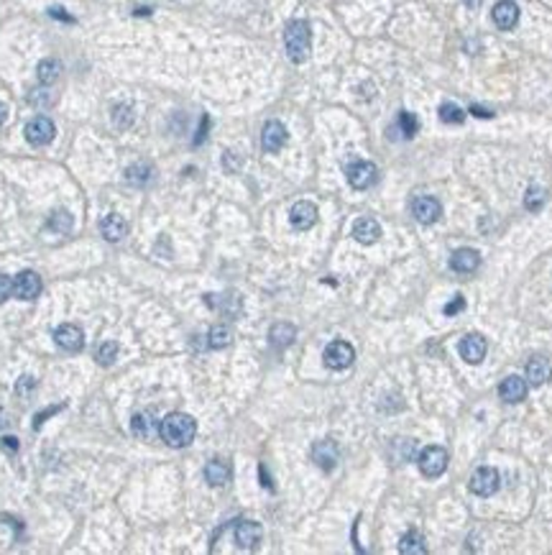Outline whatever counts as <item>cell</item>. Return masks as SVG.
Instances as JSON below:
<instances>
[{"label":"cell","instance_id":"obj_15","mask_svg":"<svg viewBox=\"0 0 552 555\" xmlns=\"http://www.w3.org/2000/svg\"><path fill=\"white\" fill-rule=\"evenodd\" d=\"M261 535L263 532H261V525H258V522H251V520L235 522V542H238V548H243V550L258 548Z\"/></svg>","mask_w":552,"mask_h":555},{"label":"cell","instance_id":"obj_41","mask_svg":"<svg viewBox=\"0 0 552 555\" xmlns=\"http://www.w3.org/2000/svg\"><path fill=\"white\" fill-rule=\"evenodd\" d=\"M0 445H3L8 453H15V450H18V440H15V438H3V440H0Z\"/></svg>","mask_w":552,"mask_h":555},{"label":"cell","instance_id":"obj_44","mask_svg":"<svg viewBox=\"0 0 552 555\" xmlns=\"http://www.w3.org/2000/svg\"><path fill=\"white\" fill-rule=\"evenodd\" d=\"M258 473H261V484L269 486V489H271V481H269V476H266V468H263V466L258 468Z\"/></svg>","mask_w":552,"mask_h":555},{"label":"cell","instance_id":"obj_9","mask_svg":"<svg viewBox=\"0 0 552 555\" xmlns=\"http://www.w3.org/2000/svg\"><path fill=\"white\" fill-rule=\"evenodd\" d=\"M346 177H348V182H350V187H355V190H368V187L379 179V169L371 162H353L346 169Z\"/></svg>","mask_w":552,"mask_h":555},{"label":"cell","instance_id":"obj_11","mask_svg":"<svg viewBox=\"0 0 552 555\" xmlns=\"http://www.w3.org/2000/svg\"><path fill=\"white\" fill-rule=\"evenodd\" d=\"M486 351H489V343H486V338L478 336V333L466 336L458 345L460 359L468 361V364H481V361L486 359Z\"/></svg>","mask_w":552,"mask_h":555},{"label":"cell","instance_id":"obj_37","mask_svg":"<svg viewBox=\"0 0 552 555\" xmlns=\"http://www.w3.org/2000/svg\"><path fill=\"white\" fill-rule=\"evenodd\" d=\"M59 409H64V404H54V407H49V409H44V412H39V415L34 417V428H41L44 422H46V417L57 415Z\"/></svg>","mask_w":552,"mask_h":555},{"label":"cell","instance_id":"obj_5","mask_svg":"<svg viewBox=\"0 0 552 555\" xmlns=\"http://www.w3.org/2000/svg\"><path fill=\"white\" fill-rule=\"evenodd\" d=\"M322 359H325L327 369H333V371H343V369H348V366L355 361V351H353V345L346 343V340H333V343L325 348Z\"/></svg>","mask_w":552,"mask_h":555},{"label":"cell","instance_id":"obj_25","mask_svg":"<svg viewBox=\"0 0 552 555\" xmlns=\"http://www.w3.org/2000/svg\"><path fill=\"white\" fill-rule=\"evenodd\" d=\"M126 179H128V184H133V187H146V184H151V179H154V167L146 162L131 164V167L126 169Z\"/></svg>","mask_w":552,"mask_h":555},{"label":"cell","instance_id":"obj_21","mask_svg":"<svg viewBox=\"0 0 552 555\" xmlns=\"http://www.w3.org/2000/svg\"><path fill=\"white\" fill-rule=\"evenodd\" d=\"M100 231H103L105 241H110V243H118V241L126 238L128 223H126V218H123V215H118V212H110V215H105V218H103V223H100Z\"/></svg>","mask_w":552,"mask_h":555},{"label":"cell","instance_id":"obj_23","mask_svg":"<svg viewBox=\"0 0 552 555\" xmlns=\"http://www.w3.org/2000/svg\"><path fill=\"white\" fill-rule=\"evenodd\" d=\"M552 379V366L547 359L542 356H534V359L527 364V381H530L532 387H542L547 381Z\"/></svg>","mask_w":552,"mask_h":555},{"label":"cell","instance_id":"obj_18","mask_svg":"<svg viewBox=\"0 0 552 555\" xmlns=\"http://www.w3.org/2000/svg\"><path fill=\"white\" fill-rule=\"evenodd\" d=\"M478 267H481V253L473 251V248H458L450 256V269L458 274H473Z\"/></svg>","mask_w":552,"mask_h":555},{"label":"cell","instance_id":"obj_2","mask_svg":"<svg viewBox=\"0 0 552 555\" xmlns=\"http://www.w3.org/2000/svg\"><path fill=\"white\" fill-rule=\"evenodd\" d=\"M284 46H287V54L294 64L307 62L312 46V31L307 21H291L284 28Z\"/></svg>","mask_w":552,"mask_h":555},{"label":"cell","instance_id":"obj_16","mask_svg":"<svg viewBox=\"0 0 552 555\" xmlns=\"http://www.w3.org/2000/svg\"><path fill=\"white\" fill-rule=\"evenodd\" d=\"M317 205L315 203H307V200H302V203H297L294 208L289 210V223L297 228V231H310L312 225L317 223Z\"/></svg>","mask_w":552,"mask_h":555},{"label":"cell","instance_id":"obj_6","mask_svg":"<svg viewBox=\"0 0 552 555\" xmlns=\"http://www.w3.org/2000/svg\"><path fill=\"white\" fill-rule=\"evenodd\" d=\"M412 215L422 225H432L438 223L440 215H442V205H440V200H435L430 195H419L412 200Z\"/></svg>","mask_w":552,"mask_h":555},{"label":"cell","instance_id":"obj_7","mask_svg":"<svg viewBox=\"0 0 552 555\" xmlns=\"http://www.w3.org/2000/svg\"><path fill=\"white\" fill-rule=\"evenodd\" d=\"M131 430H133V435L138 438V440H156V438L162 435L159 430H162V422H159V417L154 415V409H143V412H138V415L133 417V422H131Z\"/></svg>","mask_w":552,"mask_h":555},{"label":"cell","instance_id":"obj_31","mask_svg":"<svg viewBox=\"0 0 552 555\" xmlns=\"http://www.w3.org/2000/svg\"><path fill=\"white\" fill-rule=\"evenodd\" d=\"M72 223H74V218L70 215V210H57L49 218V228L51 231H57V233H70Z\"/></svg>","mask_w":552,"mask_h":555},{"label":"cell","instance_id":"obj_33","mask_svg":"<svg viewBox=\"0 0 552 555\" xmlns=\"http://www.w3.org/2000/svg\"><path fill=\"white\" fill-rule=\"evenodd\" d=\"M545 200H547V195H545V190H542V187H530V190H527V195H524V208L534 212V210H539V208L545 205Z\"/></svg>","mask_w":552,"mask_h":555},{"label":"cell","instance_id":"obj_45","mask_svg":"<svg viewBox=\"0 0 552 555\" xmlns=\"http://www.w3.org/2000/svg\"><path fill=\"white\" fill-rule=\"evenodd\" d=\"M6 118H8V108L3 106V103H0V126L6 123Z\"/></svg>","mask_w":552,"mask_h":555},{"label":"cell","instance_id":"obj_19","mask_svg":"<svg viewBox=\"0 0 552 555\" xmlns=\"http://www.w3.org/2000/svg\"><path fill=\"white\" fill-rule=\"evenodd\" d=\"M353 238L358 241V243H363V246H371V243H376V241L381 238V225H379V220L358 218L353 223Z\"/></svg>","mask_w":552,"mask_h":555},{"label":"cell","instance_id":"obj_1","mask_svg":"<svg viewBox=\"0 0 552 555\" xmlns=\"http://www.w3.org/2000/svg\"><path fill=\"white\" fill-rule=\"evenodd\" d=\"M162 440L169 448H187L197 435V422L187 412H169L162 420Z\"/></svg>","mask_w":552,"mask_h":555},{"label":"cell","instance_id":"obj_36","mask_svg":"<svg viewBox=\"0 0 552 555\" xmlns=\"http://www.w3.org/2000/svg\"><path fill=\"white\" fill-rule=\"evenodd\" d=\"M11 295H13V279L6 274H0V305L6 302Z\"/></svg>","mask_w":552,"mask_h":555},{"label":"cell","instance_id":"obj_30","mask_svg":"<svg viewBox=\"0 0 552 555\" xmlns=\"http://www.w3.org/2000/svg\"><path fill=\"white\" fill-rule=\"evenodd\" d=\"M397 131L404 136V139H412V136L419 131V120L417 115H412V113L402 110L399 113V120H397Z\"/></svg>","mask_w":552,"mask_h":555},{"label":"cell","instance_id":"obj_34","mask_svg":"<svg viewBox=\"0 0 552 555\" xmlns=\"http://www.w3.org/2000/svg\"><path fill=\"white\" fill-rule=\"evenodd\" d=\"M113 123L118 128L131 126V123H133V110H131V106H115L113 108Z\"/></svg>","mask_w":552,"mask_h":555},{"label":"cell","instance_id":"obj_24","mask_svg":"<svg viewBox=\"0 0 552 555\" xmlns=\"http://www.w3.org/2000/svg\"><path fill=\"white\" fill-rule=\"evenodd\" d=\"M297 338V328L291 323H276V325H271V331H269V343L274 345V348H287V345H291V340Z\"/></svg>","mask_w":552,"mask_h":555},{"label":"cell","instance_id":"obj_38","mask_svg":"<svg viewBox=\"0 0 552 555\" xmlns=\"http://www.w3.org/2000/svg\"><path fill=\"white\" fill-rule=\"evenodd\" d=\"M463 307H466V300H463V295H455L453 302L445 305V315H458Z\"/></svg>","mask_w":552,"mask_h":555},{"label":"cell","instance_id":"obj_40","mask_svg":"<svg viewBox=\"0 0 552 555\" xmlns=\"http://www.w3.org/2000/svg\"><path fill=\"white\" fill-rule=\"evenodd\" d=\"M207 128H210V118H202V126H199V131H197V136H195V146H199L202 141H205V134H207Z\"/></svg>","mask_w":552,"mask_h":555},{"label":"cell","instance_id":"obj_39","mask_svg":"<svg viewBox=\"0 0 552 555\" xmlns=\"http://www.w3.org/2000/svg\"><path fill=\"white\" fill-rule=\"evenodd\" d=\"M49 15H51V18H59V21H64V23H72V21H74V18H72V15L67 13L64 8H49Z\"/></svg>","mask_w":552,"mask_h":555},{"label":"cell","instance_id":"obj_26","mask_svg":"<svg viewBox=\"0 0 552 555\" xmlns=\"http://www.w3.org/2000/svg\"><path fill=\"white\" fill-rule=\"evenodd\" d=\"M59 75H62V64H59L57 59H44V62H39V67H36V77H39L41 84H46V87L57 82Z\"/></svg>","mask_w":552,"mask_h":555},{"label":"cell","instance_id":"obj_35","mask_svg":"<svg viewBox=\"0 0 552 555\" xmlns=\"http://www.w3.org/2000/svg\"><path fill=\"white\" fill-rule=\"evenodd\" d=\"M34 389H36L34 376H21V379H18V384H15V394H18V397H29Z\"/></svg>","mask_w":552,"mask_h":555},{"label":"cell","instance_id":"obj_43","mask_svg":"<svg viewBox=\"0 0 552 555\" xmlns=\"http://www.w3.org/2000/svg\"><path fill=\"white\" fill-rule=\"evenodd\" d=\"M8 428V415H6V409L0 407V430H6Z\"/></svg>","mask_w":552,"mask_h":555},{"label":"cell","instance_id":"obj_46","mask_svg":"<svg viewBox=\"0 0 552 555\" xmlns=\"http://www.w3.org/2000/svg\"><path fill=\"white\" fill-rule=\"evenodd\" d=\"M463 3H466L468 8H473V11H475L478 6H481V0H463Z\"/></svg>","mask_w":552,"mask_h":555},{"label":"cell","instance_id":"obj_14","mask_svg":"<svg viewBox=\"0 0 552 555\" xmlns=\"http://www.w3.org/2000/svg\"><path fill=\"white\" fill-rule=\"evenodd\" d=\"M13 295L18 300H36V297L41 295V276L36 274V272H21V274L13 279Z\"/></svg>","mask_w":552,"mask_h":555},{"label":"cell","instance_id":"obj_8","mask_svg":"<svg viewBox=\"0 0 552 555\" xmlns=\"http://www.w3.org/2000/svg\"><path fill=\"white\" fill-rule=\"evenodd\" d=\"M54 340L67 353H79L85 348V333H82V328H77V325L72 323L59 325L57 331H54Z\"/></svg>","mask_w":552,"mask_h":555},{"label":"cell","instance_id":"obj_17","mask_svg":"<svg viewBox=\"0 0 552 555\" xmlns=\"http://www.w3.org/2000/svg\"><path fill=\"white\" fill-rule=\"evenodd\" d=\"M491 18H494V23L501 31H511L519 21V6L514 0H499L494 6V11H491Z\"/></svg>","mask_w":552,"mask_h":555},{"label":"cell","instance_id":"obj_12","mask_svg":"<svg viewBox=\"0 0 552 555\" xmlns=\"http://www.w3.org/2000/svg\"><path fill=\"white\" fill-rule=\"evenodd\" d=\"M287 139H289V134H287V126H284L282 120H269L261 131V146H263V151H269V154L282 151Z\"/></svg>","mask_w":552,"mask_h":555},{"label":"cell","instance_id":"obj_42","mask_svg":"<svg viewBox=\"0 0 552 555\" xmlns=\"http://www.w3.org/2000/svg\"><path fill=\"white\" fill-rule=\"evenodd\" d=\"M471 113H473V115H478V118H491V115H494V113L486 110V108H481V106H471Z\"/></svg>","mask_w":552,"mask_h":555},{"label":"cell","instance_id":"obj_13","mask_svg":"<svg viewBox=\"0 0 552 555\" xmlns=\"http://www.w3.org/2000/svg\"><path fill=\"white\" fill-rule=\"evenodd\" d=\"M312 461L322 468V471H333L340 461V448L335 440H317L312 445Z\"/></svg>","mask_w":552,"mask_h":555},{"label":"cell","instance_id":"obj_10","mask_svg":"<svg viewBox=\"0 0 552 555\" xmlns=\"http://www.w3.org/2000/svg\"><path fill=\"white\" fill-rule=\"evenodd\" d=\"M471 492L475 497H494L499 492V471L489 468V466L473 471V476H471Z\"/></svg>","mask_w":552,"mask_h":555},{"label":"cell","instance_id":"obj_27","mask_svg":"<svg viewBox=\"0 0 552 555\" xmlns=\"http://www.w3.org/2000/svg\"><path fill=\"white\" fill-rule=\"evenodd\" d=\"M230 340H233V331H230L228 325H215V328H210V333H207V345H210L213 351L228 348Z\"/></svg>","mask_w":552,"mask_h":555},{"label":"cell","instance_id":"obj_28","mask_svg":"<svg viewBox=\"0 0 552 555\" xmlns=\"http://www.w3.org/2000/svg\"><path fill=\"white\" fill-rule=\"evenodd\" d=\"M399 553L402 555H427L425 542H422V535L419 532H407L399 540Z\"/></svg>","mask_w":552,"mask_h":555},{"label":"cell","instance_id":"obj_4","mask_svg":"<svg viewBox=\"0 0 552 555\" xmlns=\"http://www.w3.org/2000/svg\"><path fill=\"white\" fill-rule=\"evenodd\" d=\"M23 136H26V141H29L31 146H46V143H51L54 136H57V126H54V120L46 118V115H36L34 120L26 123Z\"/></svg>","mask_w":552,"mask_h":555},{"label":"cell","instance_id":"obj_29","mask_svg":"<svg viewBox=\"0 0 552 555\" xmlns=\"http://www.w3.org/2000/svg\"><path fill=\"white\" fill-rule=\"evenodd\" d=\"M440 120L447 123V126H460L466 120V113H463L460 106H455V103H442L440 106Z\"/></svg>","mask_w":552,"mask_h":555},{"label":"cell","instance_id":"obj_3","mask_svg":"<svg viewBox=\"0 0 552 555\" xmlns=\"http://www.w3.org/2000/svg\"><path fill=\"white\" fill-rule=\"evenodd\" d=\"M447 461H450V456H447V450L442 448V445H430V448L422 450L417 458L419 471L425 473L427 478L442 476V473L447 471Z\"/></svg>","mask_w":552,"mask_h":555},{"label":"cell","instance_id":"obj_22","mask_svg":"<svg viewBox=\"0 0 552 555\" xmlns=\"http://www.w3.org/2000/svg\"><path fill=\"white\" fill-rule=\"evenodd\" d=\"M230 476H233V468H230V464L223 461V458H213V461L205 466V481L210 486H225L228 481H230Z\"/></svg>","mask_w":552,"mask_h":555},{"label":"cell","instance_id":"obj_20","mask_svg":"<svg viewBox=\"0 0 552 555\" xmlns=\"http://www.w3.org/2000/svg\"><path fill=\"white\" fill-rule=\"evenodd\" d=\"M527 381L522 376H506L501 381V387H499V397L504 402H509V404H517V402L527 400Z\"/></svg>","mask_w":552,"mask_h":555},{"label":"cell","instance_id":"obj_32","mask_svg":"<svg viewBox=\"0 0 552 555\" xmlns=\"http://www.w3.org/2000/svg\"><path fill=\"white\" fill-rule=\"evenodd\" d=\"M95 359H98L100 366H110L118 359V343H115V340H105V343L98 348V356H95Z\"/></svg>","mask_w":552,"mask_h":555}]
</instances>
